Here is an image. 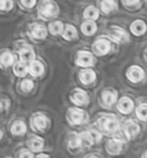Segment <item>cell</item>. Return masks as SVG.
I'll use <instances>...</instances> for the list:
<instances>
[{
	"mask_svg": "<svg viewBox=\"0 0 147 158\" xmlns=\"http://www.w3.org/2000/svg\"><path fill=\"white\" fill-rule=\"evenodd\" d=\"M31 35L33 38H37V40H42L47 36V30L41 26V25H35L31 30Z\"/></svg>",
	"mask_w": 147,
	"mask_h": 158,
	"instance_id": "4fadbf2b",
	"label": "cell"
},
{
	"mask_svg": "<svg viewBox=\"0 0 147 158\" xmlns=\"http://www.w3.org/2000/svg\"><path fill=\"white\" fill-rule=\"evenodd\" d=\"M82 31H83L84 35L90 36V35H93V33L96 31V25L93 22V20L85 21V22L82 25Z\"/></svg>",
	"mask_w": 147,
	"mask_h": 158,
	"instance_id": "ffe728a7",
	"label": "cell"
},
{
	"mask_svg": "<svg viewBox=\"0 0 147 158\" xmlns=\"http://www.w3.org/2000/svg\"><path fill=\"white\" fill-rule=\"evenodd\" d=\"M79 139H80V147H90L95 142L91 131L90 132H83L82 135H79Z\"/></svg>",
	"mask_w": 147,
	"mask_h": 158,
	"instance_id": "9c48e42d",
	"label": "cell"
},
{
	"mask_svg": "<svg viewBox=\"0 0 147 158\" xmlns=\"http://www.w3.org/2000/svg\"><path fill=\"white\" fill-rule=\"evenodd\" d=\"M124 146H125V143L122 141H120V139H111V141L107 142L106 148H107V152L110 154H119L121 152V149L124 148Z\"/></svg>",
	"mask_w": 147,
	"mask_h": 158,
	"instance_id": "8992f818",
	"label": "cell"
},
{
	"mask_svg": "<svg viewBox=\"0 0 147 158\" xmlns=\"http://www.w3.org/2000/svg\"><path fill=\"white\" fill-rule=\"evenodd\" d=\"M90 158H96V157H90Z\"/></svg>",
	"mask_w": 147,
	"mask_h": 158,
	"instance_id": "f35d334b",
	"label": "cell"
},
{
	"mask_svg": "<svg viewBox=\"0 0 147 158\" xmlns=\"http://www.w3.org/2000/svg\"><path fill=\"white\" fill-rule=\"evenodd\" d=\"M116 9V2L114 0H103L101 1V10L106 14L114 11Z\"/></svg>",
	"mask_w": 147,
	"mask_h": 158,
	"instance_id": "d4e9b609",
	"label": "cell"
},
{
	"mask_svg": "<svg viewBox=\"0 0 147 158\" xmlns=\"http://www.w3.org/2000/svg\"><path fill=\"white\" fill-rule=\"evenodd\" d=\"M72 101L74 104H77V105H85L88 102V96H86V94L84 91L79 90V91H77V93L73 94Z\"/></svg>",
	"mask_w": 147,
	"mask_h": 158,
	"instance_id": "2e32d148",
	"label": "cell"
},
{
	"mask_svg": "<svg viewBox=\"0 0 147 158\" xmlns=\"http://www.w3.org/2000/svg\"><path fill=\"white\" fill-rule=\"evenodd\" d=\"M69 147L70 148H79L80 147V139H79V136L73 133L70 135V138H69Z\"/></svg>",
	"mask_w": 147,
	"mask_h": 158,
	"instance_id": "f546056e",
	"label": "cell"
},
{
	"mask_svg": "<svg viewBox=\"0 0 147 158\" xmlns=\"http://www.w3.org/2000/svg\"><path fill=\"white\" fill-rule=\"evenodd\" d=\"M133 109V102L132 100H130L128 98H124L120 102H119V110L122 112V114H128L131 112Z\"/></svg>",
	"mask_w": 147,
	"mask_h": 158,
	"instance_id": "8fae6325",
	"label": "cell"
},
{
	"mask_svg": "<svg viewBox=\"0 0 147 158\" xmlns=\"http://www.w3.org/2000/svg\"><path fill=\"white\" fill-rule=\"evenodd\" d=\"M28 146L32 151H41L43 147V141L40 137H32L28 142Z\"/></svg>",
	"mask_w": 147,
	"mask_h": 158,
	"instance_id": "cb8c5ba5",
	"label": "cell"
},
{
	"mask_svg": "<svg viewBox=\"0 0 147 158\" xmlns=\"http://www.w3.org/2000/svg\"><path fill=\"white\" fill-rule=\"evenodd\" d=\"M140 0H122V2L126 5V6H133V5H137Z\"/></svg>",
	"mask_w": 147,
	"mask_h": 158,
	"instance_id": "e575fe53",
	"label": "cell"
},
{
	"mask_svg": "<svg viewBox=\"0 0 147 158\" xmlns=\"http://www.w3.org/2000/svg\"><path fill=\"white\" fill-rule=\"evenodd\" d=\"M77 64L80 67H89L93 64V56L88 52H79L77 57Z\"/></svg>",
	"mask_w": 147,
	"mask_h": 158,
	"instance_id": "52a82bcc",
	"label": "cell"
},
{
	"mask_svg": "<svg viewBox=\"0 0 147 158\" xmlns=\"http://www.w3.org/2000/svg\"><path fill=\"white\" fill-rule=\"evenodd\" d=\"M38 12L41 17L43 19H51L58 14V6L52 1H42L38 9Z\"/></svg>",
	"mask_w": 147,
	"mask_h": 158,
	"instance_id": "6da1fadb",
	"label": "cell"
},
{
	"mask_svg": "<svg viewBox=\"0 0 147 158\" xmlns=\"http://www.w3.org/2000/svg\"><path fill=\"white\" fill-rule=\"evenodd\" d=\"M79 78H80V80H82V83H84V84H90V83H93L94 79H95V73H94L93 70H90V69H85V70H83V72L80 73Z\"/></svg>",
	"mask_w": 147,
	"mask_h": 158,
	"instance_id": "ac0fdd59",
	"label": "cell"
},
{
	"mask_svg": "<svg viewBox=\"0 0 147 158\" xmlns=\"http://www.w3.org/2000/svg\"><path fill=\"white\" fill-rule=\"evenodd\" d=\"M84 17L86 20H96L99 17V11L94 6H89L84 10Z\"/></svg>",
	"mask_w": 147,
	"mask_h": 158,
	"instance_id": "44dd1931",
	"label": "cell"
},
{
	"mask_svg": "<svg viewBox=\"0 0 147 158\" xmlns=\"http://www.w3.org/2000/svg\"><path fill=\"white\" fill-rule=\"evenodd\" d=\"M20 58L23 63L26 62H32L35 58V53L30 47H23L22 49H20Z\"/></svg>",
	"mask_w": 147,
	"mask_h": 158,
	"instance_id": "5bb4252c",
	"label": "cell"
},
{
	"mask_svg": "<svg viewBox=\"0 0 147 158\" xmlns=\"http://www.w3.org/2000/svg\"><path fill=\"white\" fill-rule=\"evenodd\" d=\"M32 88H33V83H32L31 80H23V81L21 83V89H22L23 91H30Z\"/></svg>",
	"mask_w": 147,
	"mask_h": 158,
	"instance_id": "1f68e13d",
	"label": "cell"
},
{
	"mask_svg": "<svg viewBox=\"0 0 147 158\" xmlns=\"http://www.w3.org/2000/svg\"><path fill=\"white\" fill-rule=\"evenodd\" d=\"M26 131V125L22 121H16L12 126H11V132L14 135H22Z\"/></svg>",
	"mask_w": 147,
	"mask_h": 158,
	"instance_id": "603a6c76",
	"label": "cell"
},
{
	"mask_svg": "<svg viewBox=\"0 0 147 158\" xmlns=\"http://www.w3.org/2000/svg\"><path fill=\"white\" fill-rule=\"evenodd\" d=\"M116 98H117V94L112 90H106L103 93V101L106 106H111L116 101Z\"/></svg>",
	"mask_w": 147,
	"mask_h": 158,
	"instance_id": "9a60e30c",
	"label": "cell"
},
{
	"mask_svg": "<svg viewBox=\"0 0 147 158\" xmlns=\"http://www.w3.org/2000/svg\"><path fill=\"white\" fill-rule=\"evenodd\" d=\"M62 30H63V25L61 21H54L49 25V32L52 35H58L62 32Z\"/></svg>",
	"mask_w": 147,
	"mask_h": 158,
	"instance_id": "83f0119b",
	"label": "cell"
},
{
	"mask_svg": "<svg viewBox=\"0 0 147 158\" xmlns=\"http://www.w3.org/2000/svg\"><path fill=\"white\" fill-rule=\"evenodd\" d=\"M21 2L25 7H32L36 4V0H21Z\"/></svg>",
	"mask_w": 147,
	"mask_h": 158,
	"instance_id": "836d02e7",
	"label": "cell"
},
{
	"mask_svg": "<svg viewBox=\"0 0 147 158\" xmlns=\"http://www.w3.org/2000/svg\"><path fill=\"white\" fill-rule=\"evenodd\" d=\"M146 1H147V0H146Z\"/></svg>",
	"mask_w": 147,
	"mask_h": 158,
	"instance_id": "ab89813d",
	"label": "cell"
},
{
	"mask_svg": "<svg viewBox=\"0 0 147 158\" xmlns=\"http://www.w3.org/2000/svg\"><path fill=\"white\" fill-rule=\"evenodd\" d=\"M32 125L35 127V130H40V131H43L47 126V118L43 116V115H37L33 117L32 120Z\"/></svg>",
	"mask_w": 147,
	"mask_h": 158,
	"instance_id": "7c38bea8",
	"label": "cell"
},
{
	"mask_svg": "<svg viewBox=\"0 0 147 158\" xmlns=\"http://www.w3.org/2000/svg\"><path fill=\"white\" fill-rule=\"evenodd\" d=\"M109 36L115 42H125V41H127V33L120 27H112L110 30V32H109Z\"/></svg>",
	"mask_w": 147,
	"mask_h": 158,
	"instance_id": "5b68a950",
	"label": "cell"
},
{
	"mask_svg": "<svg viewBox=\"0 0 147 158\" xmlns=\"http://www.w3.org/2000/svg\"><path fill=\"white\" fill-rule=\"evenodd\" d=\"M138 133V126L135 122H127L125 125V135L128 138H132L133 136H136Z\"/></svg>",
	"mask_w": 147,
	"mask_h": 158,
	"instance_id": "d6986e66",
	"label": "cell"
},
{
	"mask_svg": "<svg viewBox=\"0 0 147 158\" xmlns=\"http://www.w3.org/2000/svg\"><path fill=\"white\" fill-rule=\"evenodd\" d=\"M145 73L140 67H131L127 72V77L131 81H140L143 78Z\"/></svg>",
	"mask_w": 147,
	"mask_h": 158,
	"instance_id": "ba28073f",
	"label": "cell"
},
{
	"mask_svg": "<svg viewBox=\"0 0 147 158\" xmlns=\"http://www.w3.org/2000/svg\"><path fill=\"white\" fill-rule=\"evenodd\" d=\"M99 123H100V127H101L104 131L109 132V133L115 132V131H117V128H119V122H117V120H116L114 116H111V115H107V116L101 117Z\"/></svg>",
	"mask_w": 147,
	"mask_h": 158,
	"instance_id": "7a4b0ae2",
	"label": "cell"
},
{
	"mask_svg": "<svg viewBox=\"0 0 147 158\" xmlns=\"http://www.w3.org/2000/svg\"><path fill=\"white\" fill-rule=\"evenodd\" d=\"M37 158H48V157H47L46 154H40V156H38Z\"/></svg>",
	"mask_w": 147,
	"mask_h": 158,
	"instance_id": "8d00e7d4",
	"label": "cell"
},
{
	"mask_svg": "<svg viewBox=\"0 0 147 158\" xmlns=\"http://www.w3.org/2000/svg\"><path fill=\"white\" fill-rule=\"evenodd\" d=\"M63 37H64L65 40H73V38H75V37H77V30H75L73 26L68 25V26L65 27V30L63 31Z\"/></svg>",
	"mask_w": 147,
	"mask_h": 158,
	"instance_id": "4316f807",
	"label": "cell"
},
{
	"mask_svg": "<svg viewBox=\"0 0 147 158\" xmlns=\"http://www.w3.org/2000/svg\"><path fill=\"white\" fill-rule=\"evenodd\" d=\"M93 49H94V52H95L98 56L106 54V53L109 52V49H110V43H109L107 40H105V38H100V40H98V41L94 43Z\"/></svg>",
	"mask_w": 147,
	"mask_h": 158,
	"instance_id": "277c9868",
	"label": "cell"
},
{
	"mask_svg": "<svg viewBox=\"0 0 147 158\" xmlns=\"http://www.w3.org/2000/svg\"><path fill=\"white\" fill-rule=\"evenodd\" d=\"M14 73H15L16 75H19V77H23V75L27 73V67L25 65L23 62H19V63H16L15 67H14Z\"/></svg>",
	"mask_w": 147,
	"mask_h": 158,
	"instance_id": "484cf974",
	"label": "cell"
},
{
	"mask_svg": "<svg viewBox=\"0 0 147 158\" xmlns=\"http://www.w3.org/2000/svg\"><path fill=\"white\" fill-rule=\"evenodd\" d=\"M145 31H146V23L143 21L137 20L131 23V32L135 33L136 36H141L142 33H145Z\"/></svg>",
	"mask_w": 147,
	"mask_h": 158,
	"instance_id": "30bf717a",
	"label": "cell"
},
{
	"mask_svg": "<svg viewBox=\"0 0 147 158\" xmlns=\"http://www.w3.org/2000/svg\"><path fill=\"white\" fill-rule=\"evenodd\" d=\"M14 63V56L9 52H5L0 56V65L1 67H9Z\"/></svg>",
	"mask_w": 147,
	"mask_h": 158,
	"instance_id": "7402d4cb",
	"label": "cell"
},
{
	"mask_svg": "<svg viewBox=\"0 0 147 158\" xmlns=\"http://www.w3.org/2000/svg\"><path fill=\"white\" fill-rule=\"evenodd\" d=\"M68 118H69V122L70 123H73V125H80V123H83L88 118V116L85 115L84 111H82L79 109H72V110H69Z\"/></svg>",
	"mask_w": 147,
	"mask_h": 158,
	"instance_id": "3957f363",
	"label": "cell"
},
{
	"mask_svg": "<svg viewBox=\"0 0 147 158\" xmlns=\"http://www.w3.org/2000/svg\"><path fill=\"white\" fill-rule=\"evenodd\" d=\"M30 73L33 77H40L43 73V65L38 60H32L30 64Z\"/></svg>",
	"mask_w": 147,
	"mask_h": 158,
	"instance_id": "e0dca14e",
	"label": "cell"
},
{
	"mask_svg": "<svg viewBox=\"0 0 147 158\" xmlns=\"http://www.w3.org/2000/svg\"><path fill=\"white\" fill-rule=\"evenodd\" d=\"M137 116L141 120H147V104H141L137 109Z\"/></svg>",
	"mask_w": 147,
	"mask_h": 158,
	"instance_id": "f1b7e54d",
	"label": "cell"
},
{
	"mask_svg": "<svg viewBox=\"0 0 147 158\" xmlns=\"http://www.w3.org/2000/svg\"><path fill=\"white\" fill-rule=\"evenodd\" d=\"M20 158H33V156H32V153H30V152H22V153L20 154Z\"/></svg>",
	"mask_w": 147,
	"mask_h": 158,
	"instance_id": "d590c367",
	"label": "cell"
},
{
	"mask_svg": "<svg viewBox=\"0 0 147 158\" xmlns=\"http://www.w3.org/2000/svg\"><path fill=\"white\" fill-rule=\"evenodd\" d=\"M7 107H9V101L5 98L0 99V110H6Z\"/></svg>",
	"mask_w": 147,
	"mask_h": 158,
	"instance_id": "d6a6232c",
	"label": "cell"
},
{
	"mask_svg": "<svg viewBox=\"0 0 147 158\" xmlns=\"http://www.w3.org/2000/svg\"><path fill=\"white\" fill-rule=\"evenodd\" d=\"M2 137V132H1V130H0V138Z\"/></svg>",
	"mask_w": 147,
	"mask_h": 158,
	"instance_id": "74e56055",
	"label": "cell"
},
{
	"mask_svg": "<svg viewBox=\"0 0 147 158\" xmlns=\"http://www.w3.org/2000/svg\"><path fill=\"white\" fill-rule=\"evenodd\" d=\"M12 7V0H0V10L7 11Z\"/></svg>",
	"mask_w": 147,
	"mask_h": 158,
	"instance_id": "4dcf8cb0",
	"label": "cell"
}]
</instances>
